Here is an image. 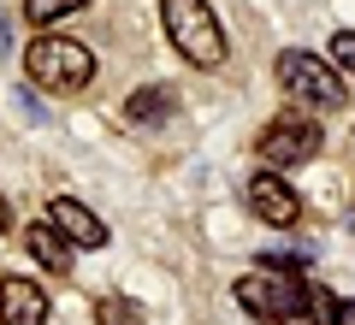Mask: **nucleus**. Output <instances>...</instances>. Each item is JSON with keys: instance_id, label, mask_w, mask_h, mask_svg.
<instances>
[{"instance_id": "f257e3e1", "label": "nucleus", "mask_w": 355, "mask_h": 325, "mask_svg": "<svg viewBox=\"0 0 355 325\" xmlns=\"http://www.w3.org/2000/svg\"><path fill=\"white\" fill-rule=\"evenodd\" d=\"M160 18H166V42L190 65H202V71H219L225 65L231 48H225V30H219L207 0H160Z\"/></svg>"}, {"instance_id": "f03ea898", "label": "nucleus", "mask_w": 355, "mask_h": 325, "mask_svg": "<svg viewBox=\"0 0 355 325\" xmlns=\"http://www.w3.org/2000/svg\"><path fill=\"white\" fill-rule=\"evenodd\" d=\"M24 77L36 89H53V95H77L95 83V53L71 36H36L24 48Z\"/></svg>"}, {"instance_id": "7ed1b4c3", "label": "nucleus", "mask_w": 355, "mask_h": 325, "mask_svg": "<svg viewBox=\"0 0 355 325\" xmlns=\"http://www.w3.org/2000/svg\"><path fill=\"white\" fill-rule=\"evenodd\" d=\"M231 296H237L243 313H249V319H261V325H291L296 313H308V290L296 284L291 272H272V266L237 278V284H231Z\"/></svg>"}, {"instance_id": "20e7f679", "label": "nucleus", "mask_w": 355, "mask_h": 325, "mask_svg": "<svg viewBox=\"0 0 355 325\" xmlns=\"http://www.w3.org/2000/svg\"><path fill=\"white\" fill-rule=\"evenodd\" d=\"M279 83H284V95H296L302 107H326V113H338L343 100H349L338 65L320 60V53H302V48L279 53Z\"/></svg>"}, {"instance_id": "39448f33", "label": "nucleus", "mask_w": 355, "mask_h": 325, "mask_svg": "<svg viewBox=\"0 0 355 325\" xmlns=\"http://www.w3.org/2000/svg\"><path fill=\"white\" fill-rule=\"evenodd\" d=\"M320 154V118L291 113V118H272L261 130V160L266 172H291V166H308Z\"/></svg>"}, {"instance_id": "423d86ee", "label": "nucleus", "mask_w": 355, "mask_h": 325, "mask_svg": "<svg viewBox=\"0 0 355 325\" xmlns=\"http://www.w3.org/2000/svg\"><path fill=\"white\" fill-rule=\"evenodd\" d=\"M249 213L266 219V225H296V219H302V195H296L279 172H261L249 184Z\"/></svg>"}, {"instance_id": "0eeeda50", "label": "nucleus", "mask_w": 355, "mask_h": 325, "mask_svg": "<svg viewBox=\"0 0 355 325\" xmlns=\"http://www.w3.org/2000/svg\"><path fill=\"white\" fill-rule=\"evenodd\" d=\"M48 225L60 231L71 249H101V243H107V225H101V219H95L77 195H53V201H48Z\"/></svg>"}, {"instance_id": "6e6552de", "label": "nucleus", "mask_w": 355, "mask_h": 325, "mask_svg": "<svg viewBox=\"0 0 355 325\" xmlns=\"http://www.w3.org/2000/svg\"><path fill=\"white\" fill-rule=\"evenodd\" d=\"M0 325H48V296L30 278H0Z\"/></svg>"}, {"instance_id": "1a4fd4ad", "label": "nucleus", "mask_w": 355, "mask_h": 325, "mask_svg": "<svg viewBox=\"0 0 355 325\" xmlns=\"http://www.w3.org/2000/svg\"><path fill=\"white\" fill-rule=\"evenodd\" d=\"M172 113H178V95L166 83H148V89H137V95H125V125H137V130L166 125Z\"/></svg>"}, {"instance_id": "9d476101", "label": "nucleus", "mask_w": 355, "mask_h": 325, "mask_svg": "<svg viewBox=\"0 0 355 325\" xmlns=\"http://www.w3.org/2000/svg\"><path fill=\"white\" fill-rule=\"evenodd\" d=\"M24 249L36 254V266H48V272H71V243H65L48 219H36V225L24 231Z\"/></svg>"}, {"instance_id": "9b49d317", "label": "nucleus", "mask_w": 355, "mask_h": 325, "mask_svg": "<svg viewBox=\"0 0 355 325\" xmlns=\"http://www.w3.org/2000/svg\"><path fill=\"white\" fill-rule=\"evenodd\" d=\"M83 6H89V0H24V18L42 30V24H60V18L83 12Z\"/></svg>"}, {"instance_id": "f8f14e48", "label": "nucleus", "mask_w": 355, "mask_h": 325, "mask_svg": "<svg viewBox=\"0 0 355 325\" xmlns=\"http://www.w3.org/2000/svg\"><path fill=\"white\" fill-rule=\"evenodd\" d=\"M95 319L101 325H137L142 313H137V301H125V296H101L95 301Z\"/></svg>"}, {"instance_id": "ddd939ff", "label": "nucleus", "mask_w": 355, "mask_h": 325, "mask_svg": "<svg viewBox=\"0 0 355 325\" xmlns=\"http://www.w3.org/2000/svg\"><path fill=\"white\" fill-rule=\"evenodd\" d=\"M302 319H314V325H338V296L331 290H308V313Z\"/></svg>"}, {"instance_id": "4468645a", "label": "nucleus", "mask_w": 355, "mask_h": 325, "mask_svg": "<svg viewBox=\"0 0 355 325\" xmlns=\"http://www.w3.org/2000/svg\"><path fill=\"white\" fill-rule=\"evenodd\" d=\"M331 65L338 71H355V30H338L331 36Z\"/></svg>"}, {"instance_id": "2eb2a0df", "label": "nucleus", "mask_w": 355, "mask_h": 325, "mask_svg": "<svg viewBox=\"0 0 355 325\" xmlns=\"http://www.w3.org/2000/svg\"><path fill=\"white\" fill-rule=\"evenodd\" d=\"M338 325H355V301H338Z\"/></svg>"}, {"instance_id": "dca6fc26", "label": "nucleus", "mask_w": 355, "mask_h": 325, "mask_svg": "<svg viewBox=\"0 0 355 325\" xmlns=\"http://www.w3.org/2000/svg\"><path fill=\"white\" fill-rule=\"evenodd\" d=\"M12 231V207H6V195H0V237Z\"/></svg>"}, {"instance_id": "f3484780", "label": "nucleus", "mask_w": 355, "mask_h": 325, "mask_svg": "<svg viewBox=\"0 0 355 325\" xmlns=\"http://www.w3.org/2000/svg\"><path fill=\"white\" fill-rule=\"evenodd\" d=\"M349 231H355V207H349Z\"/></svg>"}]
</instances>
